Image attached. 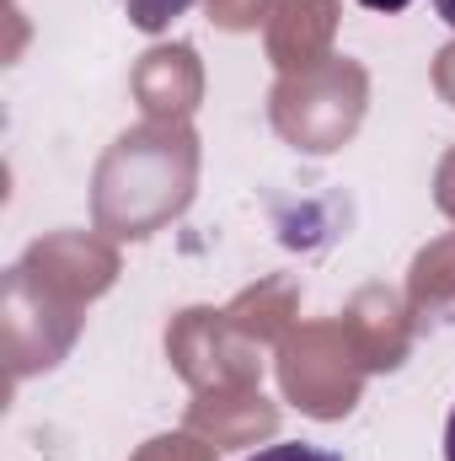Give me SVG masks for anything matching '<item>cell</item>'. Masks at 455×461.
I'll return each instance as SVG.
<instances>
[{"instance_id":"6da1fadb","label":"cell","mask_w":455,"mask_h":461,"mask_svg":"<svg viewBox=\"0 0 455 461\" xmlns=\"http://www.w3.org/2000/svg\"><path fill=\"white\" fill-rule=\"evenodd\" d=\"M188 5H193V0H123V11H129V22H134L139 32H166Z\"/></svg>"},{"instance_id":"7a4b0ae2","label":"cell","mask_w":455,"mask_h":461,"mask_svg":"<svg viewBox=\"0 0 455 461\" xmlns=\"http://www.w3.org/2000/svg\"><path fill=\"white\" fill-rule=\"evenodd\" d=\"M246 461H343L338 451H322V446H306V440H279V446H263L257 456Z\"/></svg>"},{"instance_id":"3957f363","label":"cell","mask_w":455,"mask_h":461,"mask_svg":"<svg viewBox=\"0 0 455 461\" xmlns=\"http://www.w3.org/2000/svg\"><path fill=\"white\" fill-rule=\"evenodd\" d=\"M364 11H380V16H397V11H407L413 0H359Z\"/></svg>"},{"instance_id":"277c9868","label":"cell","mask_w":455,"mask_h":461,"mask_svg":"<svg viewBox=\"0 0 455 461\" xmlns=\"http://www.w3.org/2000/svg\"><path fill=\"white\" fill-rule=\"evenodd\" d=\"M434 11H440V22L455 32V0H434Z\"/></svg>"},{"instance_id":"5b68a950","label":"cell","mask_w":455,"mask_h":461,"mask_svg":"<svg viewBox=\"0 0 455 461\" xmlns=\"http://www.w3.org/2000/svg\"><path fill=\"white\" fill-rule=\"evenodd\" d=\"M445 461H455V408H451V424H445Z\"/></svg>"}]
</instances>
